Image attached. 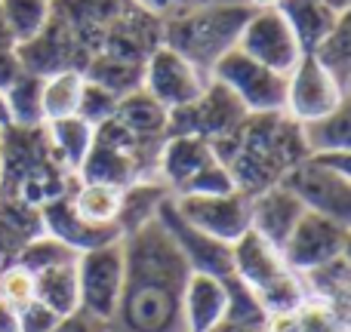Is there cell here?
Returning <instances> with one entry per match:
<instances>
[{"label": "cell", "instance_id": "cell-1", "mask_svg": "<svg viewBox=\"0 0 351 332\" xmlns=\"http://www.w3.org/2000/svg\"><path fill=\"white\" fill-rule=\"evenodd\" d=\"M123 290L111 332H185L182 290L191 274L160 218L121 237Z\"/></svg>", "mask_w": 351, "mask_h": 332}, {"label": "cell", "instance_id": "cell-2", "mask_svg": "<svg viewBox=\"0 0 351 332\" xmlns=\"http://www.w3.org/2000/svg\"><path fill=\"white\" fill-rule=\"evenodd\" d=\"M213 154L228 166L237 191L259 194L278 185L305 157L299 123L284 111L278 114H247L228 136L213 142Z\"/></svg>", "mask_w": 351, "mask_h": 332}, {"label": "cell", "instance_id": "cell-3", "mask_svg": "<svg viewBox=\"0 0 351 332\" xmlns=\"http://www.w3.org/2000/svg\"><path fill=\"white\" fill-rule=\"evenodd\" d=\"M74 181L77 175L53 157L43 123L0 129V197H19L25 203L43 206L68 194Z\"/></svg>", "mask_w": 351, "mask_h": 332}, {"label": "cell", "instance_id": "cell-4", "mask_svg": "<svg viewBox=\"0 0 351 332\" xmlns=\"http://www.w3.org/2000/svg\"><path fill=\"white\" fill-rule=\"evenodd\" d=\"M250 12L253 10L243 0H206L200 6L164 18L160 43L185 55L204 74H210V68L237 47V37H241Z\"/></svg>", "mask_w": 351, "mask_h": 332}, {"label": "cell", "instance_id": "cell-5", "mask_svg": "<svg viewBox=\"0 0 351 332\" xmlns=\"http://www.w3.org/2000/svg\"><path fill=\"white\" fill-rule=\"evenodd\" d=\"M231 277H237L253 292L268 317L287 314L308 298L302 274L287 268L280 249L253 228L231 243Z\"/></svg>", "mask_w": 351, "mask_h": 332}, {"label": "cell", "instance_id": "cell-6", "mask_svg": "<svg viewBox=\"0 0 351 332\" xmlns=\"http://www.w3.org/2000/svg\"><path fill=\"white\" fill-rule=\"evenodd\" d=\"M164 142H142L130 133L127 127L108 117L93 129V145L80 166L77 179L90 181H108V185L127 188L130 181L158 175V151Z\"/></svg>", "mask_w": 351, "mask_h": 332}, {"label": "cell", "instance_id": "cell-7", "mask_svg": "<svg viewBox=\"0 0 351 332\" xmlns=\"http://www.w3.org/2000/svg\"><path fill=\"white\" fill-rule=\"evenodd\" d=\"M280 181L308 212L351 225V151L305 154Z\"/></svg>", "mask_w": 351, "mask_h": 332}, {"label": "cell", "instance_id": "cell-8", "mask_svg": "<svg viewBox=\"0 0 351 332\" xmlns=\"http://www.w3.org/2000/svg\"><path fill=\"white\" fill-rule=\"evenodd\" d=\"M210 80L222 84L243 105L247 114H278V111H284L287 74L271 71L262 62L241 53L237 47L210 68Z\"/></svg>", "mask_w": 351, "mask_h": 332}, {"label": "cell", "instance_id": "cell-9", "mask_svg": "<svg viewBox=\"0 0 351 332\" xmlns=\"http://www.w3.org/2000/svg\"><path fill=\"white\" fill-rule=\"evenodd\" d=\"M348 243L351 225L305 209V216L299 218L296 228L290 231V237L280 246V255H284L287 268H293L296 274H305L348 255Z\"/></svg>", "mask_w": 351, "mask_h": 332}, {"label": "cell", "instance_id": "cell-10", "mask_svg": "<svg viewBox=\"0 0 351 332\" xmlns=\"http://www.w3.org/2000/svg\"><path fill=\"white\" fill-rule=\"evenodd\" d=\"M243 117V105L222 84L210 80L194 102L167 111V136H197L213 145L216 139L228 136Z\"/></svg>", "mask_w": 351, "mask_h": 332}, {"label": "cell", "instance_id": "cell-11", "mask_svg": "<svg viewBox=\"0 0 351 332\" xmlns=\"http://www.w3.org/2000/svg\"><path fill=\"white\" fill-rule=\"evenodd\" d=\"M348 102V90L315 59L305 53L287 74V96H284V114L296 123H308L317 117L336 111Z\"/></svg>", "mask_w": 351, "mask_h": 332}, {"label": "cell", "instance_id": "cell-12", "mask_svg": "<svg viewBox=\"0 0 351 332\" xmlns=\"http://www.w3.org/2000/svg\"><path fill=\"white\" fill-rule=\"evenodd\" d=\"M80 308L99 320L111 323L123 290V249L121 240L77 255Z\"/></svg>", "mask_w": 351, "mask_h": 332}, {"label": "cell", "instance_id": "cell-13", "mask_svg": "<svg viewBox=\"0 0 351 332\" xmlns=\"http://www.w3.org/2000/svg\"><path fill=\"white\" fill-rule=\"evenodd\" d=\"M173 206L185 222L228 246L250 231V194L243 191L185 194V197H173Z\"/></svg>", "mask_w": 351, "mask_h": 332}, {"label": "cell", "instance_id": "cell-14", "mask_svg": "<svg viewBox=\"0 0 351 332\" xmlns=\"http://www.w3.org/2000/svg\"><path fill=\"white\" fill-rule=\"evenodd\" d=\"M206 84H210V74L194 68L185 55H179L164 43L142 65V90L158 105H164L167 111L194 102Z\"/></svg>", "mask_w": 351, "mask_h": 332}, {"label": "cell", "instance_id": "cell-15", "mask_svg": "<svg viewBox=\"0 0 351 332\" xmlns=\"http://www.w3.org/2000/svg\"><path fill=\"white\" fill-rule=\"evenodd\" d=\"M237 49L278 74H290L293 65L305 55L296 34H293V28L280 16V10L250 12L247 25H243L241 37H237Z\"/></svg>", "mask_w": 351, "mask_h": 332}, {"label": "cell", "instance_id": "cell-16", "mask_svg": "<svg viewBox=\"0 0 351 332\" xmlns=\"http://www.w3.org/2000/svg\"><path fill=\"white\" fill-rule=\"evenodd\" d=\"M160 22L164 18H158L154 12L136 6L133 0H123V6L105 31L99 53L121 62H133V65H145L148 55L160 47Z\"/></svg>", "mask_w": 351, "mask_h": 332}, {"label": "cell", "instance_id": "cell-17", "mask_svg": "<svg viewBox=\"0 0 351 332\" xmlns=\"http://www.w3.org/2000/svg\"><path fill=\"white\" fill-rule=\"evenodd\" d=\"M160 225L167 228V234L173 237V243L179 246V253L185 255L188 268L200 274H216V277H231V246L219 243L213 237H206L204 231H197L191 222L176 212L173 197L164 203V209L158 212Z\"/></svg>", "mask_w": 351, "mask_h": 332}, {"label": "cell", "instance_id": "cell-18", "mask_svg": "<svg viewBox=\"0 0 351 332\" xmlns=\"http://www.w3.org/2000/svg\"><path fill=\"white\" fill-rule=\"evenodd\" d=\"M305 216V206L284 181L265 188L259 194H250V228L259 237H265L274 246H284V240L290 237V231L296 228V222Z\"/></svg>", "mask_w": 351, "mask_h": 332}, {"label": "cell", "instance_id": "cell-19", "mask_svg": "<svg viewBox=\"0 0 351 332\" xmlns=\"http://www.w3.org/2000/svg\"><path fill=\"white\" fill-rule=\"evenodd\" d=\"M40 216H43V231L59 237V240L65 243V246H71L77 255L86 253V249H99V246H108V243L121 240V231H117L114 225H93V222H86V218H80L77 212H74L68 194L43 203Z\"/></svg>", "mask_w": 351, "mask_h": 332}, {"label": "cell", "instance_id": "cell-20", "mask_svg": "<svg viewBox=\"0 0 351 332\" xmlns=\"http://www.w3.org/2000/svg\"><path fill=\"white\" fill-rule=\"evenodd\" d=\"M228 308V277L191 271L182 290V323L185 332H206L225 317Z\"/></svg>", "mask_w": 351, "mask_h": 332}, {"label": "cell", "instance_id": "cell-21", "mask_svg": "<svg viewBox=\"0 0 351 332\" xmlns=\"http://www.w3.org/2000/svg\"><path fill=\"white\" fill-rule=\"evenodd\" d=\"M213 160H216V154H213L210 142L197 139V136H167L158 151V169L154 173H158V179L170 188V194L176 197Z\"/></svg>", "mask_w": 351, "mask_h": 332}, {"label": "cell", "instance_id": "cell-22", "mask_svg": "<svg viewBox=\"0 0 351 332\" xmlns=\"http://www.w3.org/2000/svg\"><path fill=\"white\" fill-rule=\"evenodd\" d=\"M170 197H173L170 188H167L158 175H145V179L130 181V185L123 188L121 212H117V231H121V237L152 225Z\"/></svg>", "mask_w": 351, "mask_h": 332}, {"label": "cell", "instance_id": "cell-23", "mask_svg": "<svg viewBox=\"0 0 351 332\" xmlns=\"http://www.w3.org/2000/svg\"><path fill=\"white\" fill-rule=\"evenodd\" d=\"M43 234L40 206L19 197H0V268L12 265L25 243Z\"/></svg>", "mask_w": 351, "mask_h": 332}, {"label": "cell", "instance_id": "cell-24", "mask_svg": "<svg viewBox=\"0 0 351 332\" xmlns=\"http://www.w3.org/2000/svg\"><path fill=\"white\" fill-rule=\"evenodd\" d=\"M278 10H280V16L287 18V25L293 28L302 53H311V49L330 34V28L348 12V10L330 6L327 0H284Z\"/></svg>", "mask_w": 351, "mask_h": 332}, {"label": "cell", "instance_id": "cell-25", "mask_svg": "<svg viewBox=\"0 0 351 332\" xmlns=\"http://www.w3.org/2000/svg\"><path fill=\"white\" fill-rule=\"evenodd\" d=\"M114 120L127 127L142 142H164L167 139V108L158 105L145 90H133L117 99Z\"/></svg>", "mask_w": 351, "mask_h": 332}, {"label": "cell", "instance_id": "cell-26", "mask_svg": "<svg viewBox=\"0 0 351 332\" xmlns=\"http://www.w3.org/2000/svg\"><path fill=\"white\" fill-rule=\"evenodd\" d=\"M93 129L84 117L71 114V117H59V120H47L43 123V133H47V142L53 148V157L59 160L62 166L71 175L80 173L86 154H90L93 145Z\"/></svg>", "mask_w": 351, "mask_h": 332}, {"label": "cell", "instance_id": "cell-27", "mask_svg": "<svg viewBox=\"0 0 351 332\" xmlns=\"http://www.w3.org/2000/svg\"><path fill=\"white\" fill-rule=\"evenodd\" d=\"M121 197L123 188L121 185H108V181H90V179H77L68 191L74 212L80 218L93 225H114L117 228V212H121Z\"/></svg>", "mask_w": 351, "mask_h": 332}, {"label": "cell", "instance_id": "cell-28", "mask_svg": "<svg viewBox=\"0 0 351 332\" xmlns=\"http://www.w3.org/2000/svg\"><path fill=\"white\" fill-rule=\"evenodd\" d=\"M34 298L56 311L59 317L71 314L80 308V290H77V259L65 261V265L47 268V271L34 274Z\"/></svg>", "mask_w": 351, "mask_h": 332}, {"label": "cell", "instance_id": "cell-29", "mask_svg": "<svg viewBox=\"0 0 351 332\" xmlns=\"http://www.w3.org/2000/svg\"><path fill=\"white\" fill-rule=\"evenodd\" d=\"M302 145L308 154H327V151H351V114L348 102L336 111L317 117V120L299 123Z\"/></svg>", "mask_w": 351, "mask_h": 332}, {"label": "cell", "instance_id": "cell-30", "mask_svg": "<svg viewBox=\"0 0 351 332\" xmlns=\"http://www.w3.org/2000/svg\"><path fill=\"white\" fill-rule=\"evenodd\" d=\"M268 332H346V314L315 298H305L287 314L268 317Z\"/></svg>", "mask_w": 351, "mask_h": 332}, {"label": "cell", "instance_id": "cell-31", "mask_svg": "<svg viewBox=\"0 0 351 332\" xmlns=\"http://www.w3.org/2000/svg\"><path fill=\"white\" fill-rule=\"evenodd\" d=\"M206 332H268V314L241 280L228 277V308H225V317Z\"/></svg>", "mask_w": 351, "mask_h": 332}, {"label": "cell", "instance_id": "cell-32", "mask_svg": "<svg viewBox=\"0 0 351 332\" xmlns=\"http://www.w3.org/2000/svg\"><path fill=\"white\" fill-rule=\"evenodd\" d=\"M302 283L308 290V298L315 302H324L330 308H336L339 314L348 311V255L336 261H327V265L315 268V271H305L302 274Z\"/></svg>", "mask_w": 351, "mask_h": 332}, {"label": "cell", "instance_id": "cell-33", "mask_svg": "<svg viewBox=\"0 0 351 332\" xmlns=\"http://www.w3.org/2000/svg\"><path fill=\"white\" fill-rule=\"evenodd\" d=\"M84 80H86L84 71H56V74H47V77H43V86H40L43 123L77 114Z\"/></svg>", "mask_w": 351, "mask_h": 332}, {"label": "cell", "instance_id": "cell-34", "mask_svg": "<svg viewBox=\"0 0 351 332\" xmlns=\"http://www.w3.org/2000/svg\"><path fill=\"white\" fill-rule=\"evenodd\" d=\"M40 74L22 71L10 86L3 90L6 111H10V127H40L43 111H40Z\"/></svg>", "mask_w": 351, "mask_h": 332}, {"label": "cell", "instance_id": "cell-35", "mask_svg": "<svg viewBox=\"0 0 351 332\" xmlns=\"http://www.w3.org/2000/svg\"><path fill=\"white\" fill-rule=\"evenodd\" d=\"M6 28H10L12 43H28L47 28L49 12H53V0H0Z\"/></svg>", "mask_w": 351, "mask_h": 332}, {"label": "cell", "instance_id": "cell-36", "mask_svg": "<svg viewBox=\"0 0 351 332\" xmlns=\"http://www.w3.org/2000/svg\"><path fill=\"white\" fill-rule=\"evenodd\" d=\"M311 55L348 90V80H351V10L330 28V34L311 49Z\"/></svg>", "mask_w": 351, "mask_h": 332}, {"label": "cell", "instance_id": "cell-37", "mask_svg": "<svg viewBox=\"0 0 351 332\" xmlns=\"http://www.w3.org/2000/svg\"><path fill=\"white\" fill-rule=\"evenodd\" d=\"M74 259H77V253H74L71 246H65L59 237L43 231V234H37L31 243H25L12 265L25 268L28 274H40V271H47V268L65 265V261H74Z\"/></svg>", "mask_w": 351, "mask_h": 332}, {"label": "cell", "instance_id": "cell-38", "mask_svg": "<svg viewBox=\"0 0 351 332\" xmlns=\"http://www.w3.org/2000/svg\"><path fill=\"white\" fill-rule=\"evenodd\" d=\"M117 108V96L108 92L105 86L93 84V80H84V92H80V105H77V117H84L90 127H99L108 117H114Z\"/></svg>", "mask_w": 351, "mask_h": 332}, {"label": "cell", "instance_id": "cell-39", "mask_svg": "<svg viewBox=\"0 0 351 332\" xmlns=\"http://www.w3.org/2000/svg\"><path fill=\"white\" fill-rule=\"evenodd\" d=\"M0 298L12 308H22L34 298V274H28L19 265L0 268Z\"/></svg>", "mask_w": 351, "mask_h": 332}, {"label": "cell", "instance_id": "cell-40", "mask_svg": "<svg viewBox=\"0 0 351 332\" xmlns=\"http://www.w3.org/2000/svg\"><path fill=\"white\" fill-rule=\"evenodd\" d=\"M225 191H237V185H234V179H231L228 166L216 157L213 164H206L200 169V173L188 181L185 191L176 194V197H185V194H225Z\"/></svg>", "mask_w": 351, "mask_h": 332}, {"label": "cell", "instance_id": "cell-41", "mask_svg": "<svg viewBox=\"0 0 351 332\" xmlns=\"http://www.w3.org/2000/svg\"><path fill=\"white\" fill-rule=\"evenodd\" d=\"M16 314H19V332H49L56 327V320H59V314L49 311L47 305H40L37 298L16 308Z\"/></svg>", "mask_w": 351, "mask_h": 332}, {"label": "cell", "instance_id": "cell-42", "mask_svg": "<svg viewBox=\"0 0 351 332\" xmlns=\"http://www.w3.org/2000/svg\"><path fill=\"white\" fill-rule=\"evenodd\" d=\"M49 332H111V327L105 320H99V317L86 314L84 308H77V311H71V314L59 317Z\"/></svg>", "mask_w": 351, "mask_h": 332}, {"label": "cell", "instance_id": "cell-43", "mask_svg": "<svg viewBox=\"0 0 351 332\" xmlns=\"http://www.w3.org/2000/svg\"><path fill=\"white\" fill-rule=\"evenodd\" d=\"M133 3L142 6V10H148V12H154L158 18H170L176 12H185V10H191V6L206 3V0H133Z\"/></svg>", "mask_w": 351, "mask_h": 332}, {"label": "cell", "instance_id": "cell-44", "mask_svg": "<svg viewBox=\"0 0 351 332\" xmlns=\"http://www.w3.org/2000/svg\"><path fill=\"white\" fill-rule=\"evenodd\" d=\"M22 71L25 68H22V59H19L16 47H0V90H6Z\"/></svg>", "mask_w": 351, "mask_h": 332}, {"label": "cell", "instance_id": "cell-45", "mask_svg": "<svg viewBox=\"0 0 351 332\" xmlns=\"http://www.w3.org/2000/svg\"><path fill=\"white\" fill-rule=\"evenodd\" d=\"M0 332H19V314L12 305L0 298Z\"/></svg>", "mask_w": 351, "mask_h": 332}, {"label": "cell", "instance_id": "cell-46", "mask_svg": "<svg viewBox=\"0 0 351 332\" xmlns=\"http://www.w3.org/2000/svg\"><path fill=\"white\" fill-rule=\"evenodd\" d=\"M243 3H247L250 10H278L284 0H243Z\"/></svg>", "mask_w": 351, "mask_h": 332}, {"label": "cell", "instance_id": "cell-47", "mask_svg": "<svg viewBox=\"0 0 351 332\" xmlns=\"http://www.w3.org/2000/svg\"><path fill=\"white\" fill-rule=\"evenodd\" d=\"M0 47H16L10 37V28H6V18H3V10H0Z\"/></svg>", "mask_w": 351, "mask_h": 332}, {"label": "cell", "instance_id": "cell-48", "mask_svg": "<svg viewBox=\"0 0 351 332\" xmlns=\"http://www.w3.org/2000/svg\"><path fill=\"white\" fill-rule=\"evenodd\" d=\"M6 127H10V111H6V96L0 90V129H6Z\"/></svg>", "mask_w": 351, "mask_h": 332}]
</instances>
